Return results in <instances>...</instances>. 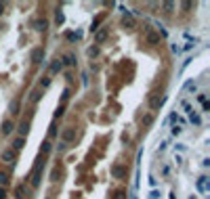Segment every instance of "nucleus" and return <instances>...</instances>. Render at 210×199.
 <instances>
[{
  "instance_id": "nucleus-27",
  "label": "nucleus",
  "mask_w": 210,
  "mask_h": 199,
  "mask_svg": "<svg viewBox=\"0 0 210 199\" xmlns=\"http://www.w3.org/2000/svg\"><path fill=\"white\" fill-rule=\"evenodd\" d=\"M164 8H166V11H172V8H174V2H164Z\"/></svg>"
},
{
  "instance_id": "nucleus-20",
  "label": "nucleus",
  "mask_w": 210,
  "mask_h": 199,
  "mask_svg": "<svg viewBox=\"0 0 210 199\" xmlns=\"http://www.w3.org/2000/svg\"><path fill=\"white\" fill-rule=\"evenodd\" d=\"M6 182H8V176L4 174V172H0V187H4Z\"/></svg>"
},
{
  "instance_id": "nucleus-21",
  "label": "nucleus",
  "mask_w": 210,
  "mask_h": 199,
  "mask_svg": "<svg viewBox=\"0 0 210 199\" xmlns=\"http://www.w3.org/2000/svg\"><path fill=\"white\" fill-rule=\"evenodd\" d=\"M19 132H21V138L25 136V134H28V124H25V122H23V124L19 126Z\"/></svg>"
},
{
  "instance_id": "nucleus-5",
  "label": "nucleus",
  "mask_w": 210,
  "mask_h": 199,
  "mask_svg": "<svg viewBox=\"0 0 210 199\" xmlns=\"http://www.w3.org/2000/svg\"><path fill=\"white\" fill-rule=\"evenodd\" d=\"M48 28V21H44V19H42V21H34V30H38V32H44Z\"/></svg>"
},
{
  "instance_id": "nucleus-24",
  "label": "nucleus",
  "mask_w": 210,
  "mask_h": 199,
  "mask_svg": "<svg viewBox=\"0 0 210 199\" xmlns=\"http://www.w3.org/2000/svg\"><path fill=\"white\" fill-rule=\"evenodd\" d=\"M151 120H153V117H151V113H149V115H145V117H143V124H145V126H149V124H151Z\"/></svg>"
},
{
  "instance_id": "nucleus-32",
  "label": "nucleus",
  "mask_w": 210,
  "mask_h": 199,
  "mask_svg": "<svg viewBox=\"0 0 210 199\" xmlns=\"http://www.w3.org/2000/svg\"><path fill=\"white\" fill-rule=\"evenodd\" d=\"M0 199H6V191H4L2 187H0Z\"/></svg>"
},
{
  "instance_id": "nucleus-3",
  "label": "nucleus",
  "mask_w": 210,
  "mask_h": 199,
  "mask_svg": "<svg viewBox=\"0 0 210 199\" xmlns=\"http://www.w3.org/2000/svg\"><path fill=\"white\" fill-rule=\"evenodd\" d=\"M164 101H166L164 96H151L149 98V107H151V109H158V107L164 105Z\"/></svg>"
},
{
  "instance_id": "nucleus-10",
  "label": "nucleus",
  "mask_w": 210,
  "mask_h": 199,
  "mask_svg": "<svg viewBox=\"0 0 210 199\" xmlns=\"http://www.w3.org/2000/svg\"><path fill=\"white\" fill-rule=\"evenodd\" d=\"M111 174L116 176V178H122V176H124V170H122L120 166H113V168H111Z\"/></svg>"
},
{
  "instance_id": "nucleus-16",
  "label": "nucleus",
  "mask_w": 210,
  "mask_h": 199,
  "mask_svg": "<svg viewBox=\"0 0 210 199\" xmlns=\"http://www.w3.org/2000/svg\"><path fill=\"white\" fill-rule=\"evenodd\" d=\"M183 90H185V92H195V84H193V82H187Z\"/></svg>"
},
{
  "instance_id": "nucleus-23",
  "label": "nucleus",
  "mask_w": 210,
  "mask_h": 199,
  "mask_svg": "<svg viewBox=\"0 0 210 199\" xmlns=\"http://www.w3.org/2000/svg\"><path fill=\"white\" fill-rule=\"evenodd\" d=\"M42 151H44V153H48V151H50V143H48V140L42 143Z\"/></svg>"
},
{
  "instance_id": "nucleus-7",
  "label": "nucleus",
  "mask_w": 210,
  "mask_h": 199,
  "mask_svg": "<svg viewBox=\"0 0 210 199\" xmlns=\"http://www.w3.org/2000/svg\"><path fill=\"white\" fill-rule=\"evenodd\" d=\"M32 185H34V187L40 185V166H36V170H34V180H32Z\"/></svg>"
},
{
  "instance_id": "nucleus-13",
  "label": "nucleus",
  "mask_w": 210,
  "mask_h": 199,
  "mask_svg": "<svg viewBox=\"0 0 210 199\" xmlns=\"http://www.w3.org/2000/svg\"><path fill=\"white\" fill-rule=\"evenodd\" d=\"M23 145H25V138H17V140L13 143V149L19 151V149H23Z\"/></svg>"
},
{
  "instance_id": "nucleus-34",
  "label": "nucleus",
  "mask_w": 210,
  "mask_h": 199,
  "mask_svg": "<svg viewBox=\"0 0 210 199\" xmlns=\"http://www.w3.org/2000/svg\"><path fill=\"white\" fill-rule=\"evenodd\" d=\"M0 15H2V4H0Z\"/></svg>"
},
{
  "instance_id": "nucleus-9",
  "label": "nucleus",
  "mask_w": 210,
  "mask_h": 199,
  "mask_svg": "<svg viewBox=\"0 0 210 199\" xmlns=\"http://www.w3.org/2000/svg\"><path fill=\"white\" fill-rule=\"evenodd\" d=\"M61 69H63L61 61H52V63H50V71H52V74H57V71H61Z\"/></svg>"
},
{
  "instance_id": "nucleus-18",
  "label": "nucleus",
  "mask_w": 210,
  "mask_h": 199,
  "mask_svg": "<svg viewBox=\"0 0 210 199\" xmlns=\"http://www.w3.org/2000/svg\"><path fill=\"white\" fill-rule=\"evenodd\" d=\"M55 21H57V25H61V23L65 21V17H63V13H61V11H57V17H55Z\"/></svg>"
},
{
  "instance_id": "nucleus-2",
  "label": "nucleus",
  "mask_w": 210,
  "mask_h": 199,
  "mask_svg": "<svg viewBox=\"0 0 210 199\" xmlns=\"http://www.w3.org/2000/svg\"><path fill=\"white\" fill-rule=\"evenodd\" d=\"M42 59H44V50L42 48H34L32 50V63H40Z\"/></svg>"
},
{
  "instance_id": "nucleus-12",
  "label": "nucleus",
  "mask_w": 210,
  "mask_h": 199,
  "mask_svg": "<svg viewBox=\"0 0 210 199\" xmlns=\"http://www.w3.org/2000/svg\"><path fill=\"white\" fill-rule=\"evenodd\" d=\"M11 113H13V115L19 113V101H17V98H15V101H11Z\"/></svg>"
},
{
  "instance_id": "nucleus-1",
  "label": "nucleus",
  "mask_w": 210,
  "mask_h": 199,
  "mask_svg": "<svg viewBox=\"0 0 210 199\" xmlns=\"http://www.w3.org/2000/svg\"><path fill=\"white\" fill-rule=\"evenodd\" d=\"M61 136H63V140H65V143H72V140L76 138V130H74V128H69V126H67V128H63V132H61Z\"/></svg>"
},
{
  "instance_id": "nucleus-33",
  "label": "nucleus",
  "mask_w": 210,
  "mask_h": 199,
  "mask_svg": "<svg viewBox=\"0 0 210 199\" xmlns=\"http://www.w3.org/2000/svg\"><path fill=\"white\" fill-rule=\"evenodd\" d=\"M67 98H69V90L65 88V90H63V101H67Z\"/></svg>"
},
{
  "instance_id": "nucleus-4",
  "label": "nucleus",
  "mask_w": 210,
  "mask_h": 199,
  "mask_svg": "<svg viewBox=\"0 0 210 199\" xmlns=\"http://www.w3.org/2000/svg\"><path fill=\"white\" fill-rule=\"evenodd\" d=\"M206 182H208V176H200V178H198V191H200V193L206 191Z\"/></svg>"
},
{
  "instance_id": "nucleus-31",
  "label": "nucleus",
  "mask_w": 210,
  "mask_h": 199,
  "mask_svg": "<svg viewBox=\"0 0 210 199\" xmlns=\"http://www.w3.org/2000/svg\"><path fill=\"white\" fill-rule=\"evenodd\" d=\"M202 107H204V111H210V103H208V101H204Z\"/></svg>"
},
{
  "instance_id": "nucleus-19",
  "label": "nucleus",
  "mask_w": 210,
  "mask_h": 199,
  "mask_svg": "<svg viewBox=\"0 0 210 199\" xmlns=\"http://www.w3.org/2000/svg\"><path fill=\"white\" fill-rule=\"evenodd\" d=\"M191 124L200 126V124H202V117H200V115H193V113H191Z\"/></svg>"
},
{
  "instance_id": "nucleus-26",
  "label": "nucleus",
  "mask_w": 210,
  "mask_h": 199,
  "mask_svg": "<svg viewBox=\"0 0 210 199\" xmlns=\"http://www.w3.org/2000/svg\"><path fill=\"white\" fill-rule=\"evenodd\" d=\"M113 199H126V197H124L122 191H116V193H113Z\"/></svg>"
},
{
  "instance_id": "nucleus-17",
  "label": "nucleus",
  "mask_w": 210,
  "mask_h": 199,
  "mask_svg": "<svg viewBox=\"0 0 210 199\" xmlns=\"http://www.w3.org/2000/svg\"><path fill=\"white\" fill-rule=\"evenodd\" d=\"M40 96H42L40 90H34V92H32V101H34V103H38V101H40Z\"/></svg>"
},
{
  "instance_id": "nucleus-30",
  "label": "nucleus",
  "mask_w": 210,
  "mask_h": 199,
  "mask_svg": "<svg viewBox=\"0 0 210 199\" xmlns=\"http://www.w3.org/2000/svg\"><path fill=\"white\" fill-rule=\"evenodd\" d=\"M158 197H160V193H158V191H151V193H149V199H158Z\"/></svg>"
},
{
  "instance_id": "nucleus-14",
  "label": "nucleus",
  "mask_w": 210,
  "mask_h": 199,
  "mask_svg": "<svg viewBox=\"0 0 210 199\" xmlns=\"http://www.w3.org/2000/svg\"><path fill=\"white\" fill-rule=\"evenodd\" d=\"M2 159H4V161H13V159H15V151H4V153H2Z\"/></svg>"
},
{
  "instance_id": "nucleus-11",
  "label": "nucleus",
  "mask_w": 210,
  "mask_h": 199,
  "mask_svg": "<svg viewBox=\"0 0 210 199\" xmlns=\"http://www.w3.org/2000/svg\"><path fill=\"white\" fill-rule=\"evenodd\" d=\"M105 36H107V32H105V30L97 32V36H95V42H97V44H101V42L105 40Z\"/></svg>"
},
{
  "instance_id": "nucleus-8",
  "label": "nucleus",
  "mask_w": 210,
  "mask_h": 199,
  "mask_svg": "<svg viewBox=\"0 0 210 199\" xmlns=\"http://www.w3.org/2000/svg\"><path fill=\"white\" fill-rule=\"evenodd\" d=\"M13 128H15L13 122H4V124H2V134H11V132H13Z\"/></svg>"
},
{
  "instance_id": "nucleus-28",
  "label": "nucleus",
  "mask_w": 210,
  "mask_h": 199,
  "mask_svg": "<svg viewBox=\"0 0 210 199\" xmlns=\"http://www.w3.org/2000/svg\"><path fill=\"white\" fill-rule=\"evenodd\" d=\"M103 21V17H97V19H95V23H93V30H97V25Z\"/></svg>"
},
{
  "instance_id": "nucleus-29",
  "label": "nucleus",
  "mask_w": 210,
  "mask_h": 199,
  "mask_svg": "<svg viewBox=\"0 0 210 199\" xmlns=\"http://www.w3.org/2000/svg\"><path fill=\"white\" fill-rule=\"evenodd\" d=\"M181 130H183L181 126H174V128H172V134H174V136H177V134H181Z\"/></svg>"
},
{
  "instance_id": "nucleus-6",
  "label": "nucleus",
  "mask_w": 210,
  "mask_h": 199,
  "mask_svg": "<svg viewBox=\"0 0 210 199\" xmlns=\"http://www.w3.org/2000/svg\"><path fill=\"white\" fill-rule=\"evenodd\" d=\"M61 65H76V57L74 55H65L63 61H61Z\"/></svg>"
},
{
  "instance_id": "nucleus-25",
  "label": "nucleus",
  "mask_w": 210,
  "mask_h": 199,
  "mask_svg": "<svg viewBox=\"0 0 210 199\" xmlns=\"http://www.w3.org/2000/svg\"><path fill=\"white\" fill-rule=\"evenodd\" d=\"M195 44H198V42H187V44H185V46H183V48H185V50H191V48L195 46ZM183 48H181V50H183Z\"/></svg>"
},
{
  "instance_id": "nucleus-15",
  "label": "nucleus",
  "mask_w": 210,
  "mask_h": 199,
  "mask_svg": "<svg viewBox=\"0 0 210 199\" xmlns=\"http://www.w3.org/2000/svg\"><path fill=\"white\" fill-rule=\"evenodd\" d=\"M147 42H149V44H155V42H160V36H155V34H147Z\"/></svg>"
},
{
  "instance_id": "nucleus-22",
  "label": "nucleus",
  "mask_w": 210,
  "mask_h": 199,
  "mask_svg": "<svg viewBox=\"0 0 210 199\" xmlns=\"http://www.w3.org/2000/svg\"><path fill=\"white\" fill-rule=\"evenodd\" d=\"M99 55V46H93V48H88V57H97Z\"/></svg>"
}]
</instances>
